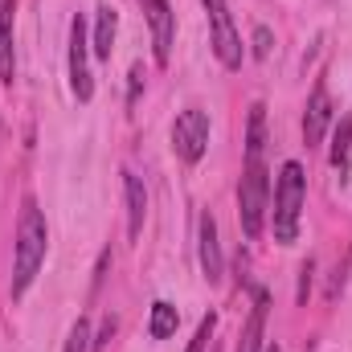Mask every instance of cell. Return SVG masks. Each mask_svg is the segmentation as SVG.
<instances>
[{
    "label": "cell",
    "mask_w": 352,
    "mask_h": 352,
    "mask_svg": "<svg viewBox=\"0 0 352 352\" xmlns=\"http://www.w3.org/2000/svg\"><path fill=\"white\" fill-rule=\"evenodd\" d=\"M123 197H127V238L135 242L144 234V217H148V192L135 173H123Z\"/></svg>",
    "instance_id": "cell-9"
},
{
    "label": "cell",
    "mask_w": 352,
    "mask_h": 352,
    "mask_svg": "<svg viewBox=\"0 0 352 352\" xmlns=\"http://www.w3.org/2000/svg\"><path fill=\"white\" fill-rule=\"evenodd\" d=\"M303 192H307V176L299 160H287L283 173L274 180V242L291 246L299 238V213H303Z\"/></svg>",
    "instance_id": "cell-2"
},
{
    "label": "cell",
    "mask_w": 352,
    "mask_h": 352,
    "mask_svg": "<svg viewBox=\"0 0 352 352\" xmlns=\"http://www.w3.org/2000/svg\"><path fill=\"white\" fill-rule=\"evenodd\" d=\"M213 328H217V316L209 311V316L201 320V328H197V336L188 340V349H184V352H205V344H209V336H213Z\"/></svg>",
    "instance_id": "cell-16"
},
{
    "label": "cell",
    "mask_w": 352,
    "mask_h": 352,
    "mask_svg": "<svg viewBox=\"0 0 352 352\" xmlns=\"http://www.w3.org/2000/svg\"><path fill=\"white\" fill-rule=\"evenodd\" d=\"M173 148L184 164H197L209 148V115L201 107H184L173 123Z\"/></svg>",
    "instance_id": "cell-5"
},
{
    "label": "cell",
    "mask_w": 352,
    "mask_h": 352,
    "mask_svg": "<svg viewBox=\"0 0 352 352\" xmlns=\"http://www.w3.org/2000/svg\"><path fill=\"white\" fill-rule=\"evenodd\" d=\"M70 90L78 102H90V94H94V82H90L87 70V25H82V16H74V25H70Z\"/></svg>",
    "instance_id": "cell-7"
},
{
    "label": "cell",
    "mask_w": 352,
    "mask_h": 352,
    "mask_svg": "<svg viewBox=\"0 0 352 352\" xmlns=\"http://www.w3.org/2000/svg\"><path fill=\"white\" fill-rule=\"evenodd\" d=\"M144 12H148V25H152V50H156V62L168 66L173 58V37H176V12L168 0H144Z\"/></svg>",
    "instance_id": "cell-6"
},
{
    "label": "cell",
    "mask_w": 352,
    "mask_h": 352,
    "mask_svg": "<svg viewBox=\"0 0 352 352\" xmlns=\"http://www.w3.org/2000/svg\"><path fill=\"white\" fill-rule=\"evenodd\" d=\"M205 12H209V33H213V54L226 70H238L242 66V37L234 29V16H230V4L226 0H201Z\"/></svg>",
    "instance_id": "cell-4"
},
{
    "label": "cell",
    "mask_w": 352,
    "mask_h": 352,
    "mask_svg": "<svg viewBox=\"0 0 352 352\" xmlns=\"http://www.w3.org/2000/svg\"><path fill=\"white\" fill-rule=\"evenodd\" d=\"M266 352H283V349H278V344H270V349H266Z\"/></svg>",
    "instance_id": "cell-19"
},
{
    "label": "cell",
    "mask_w": 352,
    "mask_h": 352,
    "mask_svg": "<svg viewBox=\"0 0 352 352\" xmlns=\"http://www.w3.org/2000/svg\"><path fill=\"white\" fill-rule=\"evenodd\" d=\"M270 209V176H266V156H246L242 184H238V217L246 238H258Z\"/></svg>",
    "instance_id": "cell-3"
},
{
    "label": "cell",
    "mask_w": 352,
    "mask_h": 352,
    "mask_svg": "<svg viewBox=\"0 0 352 352\" xmlns=\"http://www.w3.org/2000/svg\"><path fill=\"white\" fill-rule=\"evenodd\" d=\"M201 270L209 283L221 278V246H217V221L213 213H201Z\"/></svg>",
    "instance_id": "cell-10"
},
{
    "label": "cell",
    "mask_w": 352,
    "mask_h": 352,
    "mask_svg": "<svg viewBox=\"0 0 352 352\" xmlns=\"http://www.w3.org/2000/svg\"><path fill=\"white\" fill-rule=\"evenodd\" d=\"M12 8L16 0H0V82H12L16 62H12Z\"/></svg>",
    "instance_id": "cell-12"
},
{
    "label": "cell",
    "mask_w": 352,
    "mask_h": 352,
    "mask_svg": "<svg viewBox=\"0 0 352 352\" xmlns=\"http://www.w3.org/2000/svg\"><path fill=\"white\" fill-rule=\"evenodd\" d=\"M176 324H180L176 307L164 303V299H156V303H152V320H148V336H152V340H168L176 332Z\"/></svg>",
    "instance_id": "cell-14"
},
{
    "label": "cell",
    "mask_w": 352,
    "mask_h": 352,
    "mask_svg": "<svg viewBox=\"0 0 352 352\" xmlns=\"http://www.w3.org/2000/svg\"><path fill=\"white\" fill-rule=\"evenodd\" d=\"M115 29H119V16H115V8H98V21H94V58H111V50H115Z\"/></svg>",
    "instance_id": "cell-13"
},
{
    "label": "cell",
    "mask_w": 352,
    "mask_h": 352,
    "mask_svg": "<svg viewBox=\"0 0 352 352\" xmlns=\"http://www.w3.org/2000/svg\"><path fill=\"white\" fill-rule=\"evenodd\" d=\"M45 246H50V230H45V213L37 209V201L29 197L21 205V221H16V246H12V299L29 291V283L37 278V270L45 263Z\"/></svg>",
    "instance_id": "cell-1"
},
{
    "label": "cell",
    "mask_w": 352,
    "mask_h": 352,
    "mask_svg": "<svg viewBox=\"0 0 352 352\" xmlns=\"http://www.w3.org/2000/svg\"><path fill=\"white\" fill-rule=\"evenodd\" d=\"M90 349V328L87 320H78L74 328H70V340H66V352H87Z\"/></svg>",
    "instance_id": "cell-17"
},
{
    "label": "cell",
    "mask_w": 352,
    "mask_h": 352,
    "mask_svg": "<svg viewBox=\"0 0 352 352\" xmlns=\"http://www.w3.org/2000/svg\"><path fill=\"white\" fill-rule=\"evenodd\" d=\"M349 148H352V115H340L336 135H332V168H349Z\"/></svg>",
    "instance_id": "cell-15"
},
{
    "label": "cell",
    "mask_w": 352,
    "mask_h": 352,
    "mask_svg": "<svg viewBox=\"0 0 352 352\" xmlns=\"http://www.w3.org/2000/svg\"><path fill=\"white\" fill-rule=\"evenodd\" d=\"M266 54H270V29L258 25L254 29V58H266Z\"/></svg>",
    "instance_id": "cell-18"
},
{
    "label": "cell",
    "mask_w": 352,
    "mask_h": 352,
    "mask_svg": "<svg viewBox=\"0 0 352 352\" xmlns=\"http://www.w3.org/2000/svg\"><path fill=\"white\" fill-rule=\"evenodd\" d=\"M266 307H270V299H266V291H258V295H254V307H250V320H246V328H242V340H238V352H263Z\"/></svg>",
    "instance_id": "cell-11"
},
{
    "label": "cell",
    "mask_w": 352,
    "mask_h": 352,
    "mask_svg": "<svg viewBox=\"0 0 352 352\" xmlns=\"http://www.w3.org/2000/svg\"><path fill=\"white\" fill-rule=\"evenodd\" d=\"M328 123H332V98H328V82L320 78V82L311 87L307 111H303V140H307V148H316V144L324 140Z\"/></svg>",
    "instance_id": "cell-8"
}]
</instances>
